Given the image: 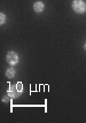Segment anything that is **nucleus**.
Masks as SVG:
<instances>
[{"label": "nucleus", "mask_w": 86, "mask_h": 123, "mask_svg": "<svg viewBox=\"0 0 86 123\" xmlns=\"http://www.w3.org/2000/svg\"><path fill=\"white\" fill-rule=\"evenodd\" d=\"M22 92V84L21 83H17L16 85H11L9 90H8V96L11 98H16L21 94Z\"/></svg>", "instance_id": "2"}, {"label": "nucleus", "mask_w": 86, "mask_h": 123, "mask_svg": "<svg viewBox=\"0 0 86 123\" xmlns=\"http://www.w3.org/2000/svg\"><path fill=\"white\" fill-rule=\"evenodd\" d=\"M72 8L76 13L78 14H83L86 12V4L83 1V0H75L72 2Z\"/></svg>", "instance_id": "1"}, {"label": "nucleus", "mask_w": 86, "mask_h": 123, "mask_svg": "<svg viewBox=\"0 0 86 123\" xmlns=\"http://www.w3.org/2000/svg\"><path fill=\"white\" fill-rule=\"evenodd\" d=\"M0 18H1V20H0V23H1V24H4V23H5V18H6L5 14H2V13H1V14H0Z\"/></svg>", "instance_id": "6"}, {"label": "nucleus", "mask_w": 86, "mask_h": 123, "mask_svg": "<svg viewBox=\"0 0 86 123\" xmlns=\"http://www.w3.org/2000/svg\"><path fill=\"white\" fill-rule=\"evenodd\" d=\"M6 60L9 64H16L18 62V55L15 52H8L7 56H6Z\"/></svg>", "instance_id": "3"}, {"label": "nucleus", "mask_w": 86, "mask_h": 123, "mask_svg": "<svg viewBox=\"0 0 86 123\" xmlns=\"http://www.w3.org/2000/svg\"><path fill=\"white\" fill-rule=\"evenodd\" d=\"M33 9L34 12H37V13H41L44 11V4L41 1H37V2H34V5H33Z\"/></svg>", "instance_id": "4"}, {"label": "nucleus", "mask_w": 86, "mask_h": 123, "mask_svg": "<svg viewBox=\"0 0 86 123\" xmlns=\"http://www.w3.org/2000/svg\"><path fill=\"white\" fill-rule=\"evenodd\" d=\"M85 49H86V43H85Z\"/></svg>", "instance_id": "7"}, {"label": "nucleus", "mask_w": 86, "mask_h": 123, "mask_svg": "<svg viewBox=\"0 0 86 123\" xmlns=\"http://www.w3.org/2000/svg\"><path fill=\"white\" fill-rule=\"evenodd\" d=\"M6 76H7V77H9V78L14 77V76H15V70H14V68H9V69H7V71H6Z\"/></svg>", "instance_id": "5"}]
</instances>
